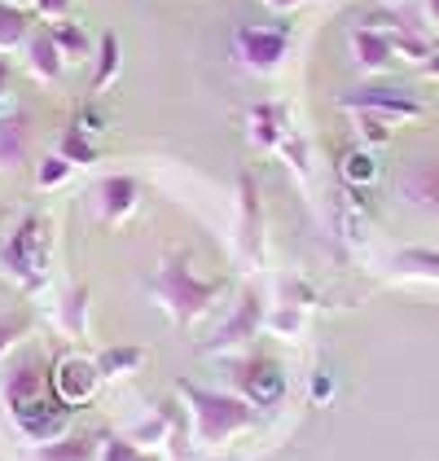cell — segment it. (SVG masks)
I'll return each mask as SVG.
<instances>
[{
	"label": "cell",
	"instance_id": "1",
	"mask_svg": "<svg viewBox=\"0 0 439 461\" xmlns=\"http://www.w3.org/2000/svg\"><path fill=\"white\" fill-rule=\"evenodd\" d=\"M4 404H9L13 426H18L36 448L62 439L67 426H71V409L58 404V395L49 387V374H44V365H40L36 356H22V360L9 369V378H4Z\"/></svg>",
	"mask_w": 439,
	"mask_h": 461
},
{
	"label": "cell",
	"instance_id": "2",
	"mask_svg": "<svg viewBox=\"0 0 439 461\" xmlns=\"http://www.w3.org/2000/svg\"><path fill=\"white\" fill-rule=\"evenodd\" d=\"M176 395L184 400V418H189V439L198 448H216L237 435H246L259 422V409H251L242 395L216 387H193V383H176Z\"/></svg>",
	"mask_w": 439,
	"mask_h": 461
},
{
	"label": "cell",
	"instance_id": "3",
	"mask_svg": "<svg viewBox=\"0 0 439 461\" xmlns=\"http://www.w3.org/2000/svg\"><path fill=\"white\" fill-rule=\"evenodd\" d=\"M220 290H224V282L198 277L193 264H189L184 255H167V259L158 264L154 282H149L154 303L172 317V325H181V330H189L193 321H202L211 312V303L220 299Z\"/></svg>",
	"mask_w": 439,
	"mask_h": 461
},
{
	"label": "cell",
	"instance_id": "4",
	"mask_svg": "<svg viewBox=\"0 0 439 461\" xmlns=\"http://www.w3.org/2000/svg\"><path fill=\"white\" fill-rule=\"evenodd\" d=\"M49 259H53V224L31 212L0 242V277L27 294H40L49 285Z\"/></svg>",
	"mask_w": 439,
	"mask_h": 461
},
{
	"label": "cell",
	"instance_id": "5",
	"mask_svg": "<svg viewBox=\"0 0 439 461\" xmlns=\"http://www.w3.org/2000/svg\"><path fill=\"white\" fill-rule=\"evenodd\" d=\"M233 58L251 75H277L291 58V27H237Z\"/></svg>",
	"mask_w": 439,
	"mask_h": 461
},
{
	"label": "cell",
	"instance_id": "6",
	"mask_svg": "<svg viewBox=\"0 0 439 461\" xmlns=\"http://www.w3.org/2000/svg\"><path fill=\"white\" fill-rule=\"evenodd\" d=\"M233 383H237V395L251 409H273V404L286 400V369L273 356H242V360H233Z\"/></svg>",
	"mask_w": 439,
	"mask_h": 461
},
{
	"label": "cell",
	"instance_id": "7",
	"mask_svg": "<svg viewBox=\"0 0 439 461\" xmlns=\"http://www.w3.org/2000/svg\"><path fill=\"white\" fill-rule=\"evenodd\" d=\"M338 106L352 110V114H378L387 123H404V119H417L422 114V102L408 93V88H396V84H361V88H347L338 97Z\"/></svg>",
	"mask_w": 439,
	"mask_h": 461
},
{
	"label": "cell",
	"instance_id": "8",
	"mask_svg": "<svg viewBox=\"0 0 439 461\" xmlns=\"http://www.w3.org/2000/svg\"><path fill=\"white\" fill-rule=\"evenodd\" d=\"M49 387H53V395H58V404L62 409H84L93 395H97V387H102V374H97V360H88V356H58L53 360V369H49Z\"/></svg>",
	"mask_w": 439,
	"mask_h": 461
},
{
	"label": "cell",
	"instance_id": "9",
	"mask_svg": "<svg viewBox=\"0 0 439 461\" xmlns=\"http://www.w3.org/2000/svg\"><path fill=\"white\" fill-rule=\"evenodd\" d=\"M259 330H264V303H259L255 290H246L242 299H237V308H233V317L224 321L216 330V339L202 348L207 356H228V352H242L251 339H255Z\"/></svg>",
	"mask_w": 439,
	"mask_h": 461
},
{
	"label": "cell",
	"instance_id": "10",
	"mask_svg": "<svg viewBox=\"0 0 439 461\" xmlns=\"http://www.w3.org/2000/svg\"><path fill=\"white\" fill-rule=\"evenodd\" d=\"M237 250L246 264L264 259V207H259V189L251 172L237 176Z\"/></svg>",
	"mask_w": 439,
	"mask_h": 461
},
{
	"label": "cell",
	"instance_id": "11",
	"mask_svg": "<svg viewBox=\"0 0 439 461\" xmlns=\"http://www.w3.org/2000/svg\"><path fill=\"white\" fill-rule=\"evenodd\" d=\"M31 114L27 110H4L0 114V172H18L22 163H31Z\"/></svg>",
	"mask_w": 439,
	"mask_h": 461
},
{
	"label": "cell",
	"instance_id": "12",
	"mask_svg": "<svg viewBox=\"0 0 439 461\" xmlns=\"http://www.w3.org/2000/svg\"><path fill=\"white\" fill-rule=\"evenodd\" d=\"M93 198H97V215H102V224H123L128 215H137L141 207V185L132 176H106L97 189H93Z\"/></svg>",
	"mask_w": 439,
	"mask_h": 461
},
{
	"label": "cell",
	"instance_id": "13",
	"mask_svg": "<svg viewBox=\"0 0 439 461\" xmlns=\"http://www.w3.org/2000/svg\"><path fill=\"white\" fill-rule=\"evenodd\" d=\"M396 194H400L408 207L439 212V158H426V163H404L400 176H396Z\"/></svg>",
	"mask_w": 439,
	"mask_h": 461
},
{
	"label": "cell",
	"instance_id": "14",
	"mask_svg": "<svg viewBox=\"0 0 439 461\" xmlns=\"http://www.w3.org/2000/svg\"><path fill=\"white\" fill-rule=\"evenodd\" d=\"M22 67L27 75L36 79V84H58L62 71H67V62H62V53H58V44L49 36V27H36L27 44H22Z\"/></svg>",
	"mask_w": 439,
	"mask_h": 461
},
{
	"label": "cell",
	"instance_id": "15",
	"mask_svg": "<svg viewBox=\"0 0 439 461\" xmlns=\"http://www.w3.org/2000/svg\"><path fill=\"white\" fill-rule=\"evenodd\" d=\"M352 58L361 71H391L396 67V44L382 36V32H369V27H352Z\"/></svg>",
	"mask_w": 439,
	"mask_h": 461
},
{
	"label": "cell",
	"instance_id": "16",
	"mask_svg": "<svg viewBox=\"0 0 439 461\" xmlns=\"http://www.w3.org/2000/svg\"><path fill=\"white\" fill-rule=\"evenodd\" d=\"M246 137H251L255 149H277L282 137H286V110L273 106V102L251 106V114H246Z\"/></svg>",
	"mask_w": 439,
	"mask_h": 461
},
{
	"label": "cell",
	"instance_id": "17",
	"mask_svg": "<svg viewBox=\"0 0 439 461\" xmlns=\"http://www.w3.org/2000/svg\"><path fill=\"white\" fill-rule=\"evenodd\" d=\"M146 348L141 343H114V348H102L97 352V374L102 383H119V378H132L141 365H146Z\"/></svg>",
	"mask_w": 439,
	"mask_h": 461
},
{
	"label": "cell",
	"instance_id": "18",
	"mask_svg": "<svg viewBox=\"0 0 439 461\" xmlns=\"http://www.w3.org/2000/svg\"><path fill=\"white\" fill-rule=\"evenodd\" d=\"M31 32H36V14L27 5L0 0V53H22Z\"/></svg>",
	"mask_w": 439,
	"mask_h": 461
},
{
	"label": "cell",
	"instance_id": "19",
	"mask_svg": "<svg viewBox=\"0 0 439 461\" xmlns=\"http://www.w3.org/2000/svg\"><path fill=\"white\" fill-rule=\"evenodd\" d=\"M44 27H49V36H53V44H58V53H62L67 67H79V62H88V58L97 53V44L88 40V32H84L79 23H71V18H62V23H44Z\"/></svg>",
	"mask_w": 439,
	"mask_h": 461
},
{
	"label": "cell",
	"instance_id": "20",
	"mask_svg": "<svg viewBox=\"0 0 439 461\" xmlns=\"http://www.w3.org/2000/svg\"><path fill=\"white\" fill-rule=\"evenodd\" d=\"M88 303H93L88 285H71V290L62 294V303H58V325H62L67 339H84V334H88Z\"/></svg>",
	"mask_w": 439,
	"mask_h": 461
},
{
	"label": "cell",
	"instance_id": "21",
	"mask_svg": "<svg viewBox=\"0 0 439 461\" xmlns=\"http://www.w3.org/2000/svg\"><path fill=\"white\" fill-rule=\"evenodd\" d=\"M93 62H97V67H93V93H106L110 84L119 79V71H123V49H119V36H114V32H102Z\"/></svg>",
	"mask_w": 439,
	"mask_h": 461
},
{
	"label": "cell",
	"instance_id": "22",
	"mask_svg": "<svg viewBox=\"0 0 439 461\" xmlns=\"http://www.w3.org/2000/svg\"><path fill=\"white\" fill-rule=\"evenodd\" d=\"M36 457L40 461H97V439H88V435H62L53 444H40Z\"/></svg>",
	"mask_w": 439,
	"mask_h": 461
},
{
	"label": "cell",
	"instance_id": "23",
	"mask_svg": "<svg viewBox=\"0 0 439 461\" xmlns=\"http://www.w3.org/2000/svg\"><path fill=\"white\" fill-rule=\"evenodd\" d=\"M391 268L400 277H417V282H435L439 285V250H400L391 259Z\"/></svg>",
	"mask_w": 439,
	"mask_h": 461
},
{
	"label": "cell",
	"instance_id": "24",
	"mask_svg": "<svg viewBox=\"0 0 439 461\" xmlns=\"http://www.w3.org/2000/svg\"><path fill=\"white\" fill-rule=\"evenodd\" d=\"M343 180L356 185V189L373 185V180H378V158H373V149H365V145L347 149V154H343Z\"/></svg>",
	"mask_w": 439,
	"mask_h": 461
},
{
	"label": "cell",
	"instance_id": "25",
	"mask_svg": "<svg viewBox=\"0 0 439 461\" xmlns=\"http://www.w3.org/2000/svg\"><path fill=\"white\" fill-rule=\"evenodd\" d=\"M71 172H75V163H67V158L53 149V154H44L36 163V189H44V194H49V189H62V185L71 180Z\"/></svg>",
	"mask_w": 439,
	"mask_h": 461
},
{
	"label": "cell",
	"instance_id": "26",
	"mask_svg": "<svg viewBox=\"0 0 439 461\" xmlns=\"http://www.w3.org/2000/svg\"><path fill=\"white\" fill-rule=\"evenodd\" d=\"M58 154L67 163H75V167H88V163H97V141L84 137V132H75V128H67L62 141H58Z\"/></svg>",
	"mask_w": 439,
	"mask_h": 461
},
{
	"label": "cell",
	"instance_id": "27",
	"mask_svg": "<svg viewBox=\"0 0 439 461\" xmlns=\"http://www.w3.org/2000/svg\"><path fill=\"white\" fill-rule=\"evenodd\" d=\"M303 325H308V321H303V308H291V303H277V312L264 317V330H273L277 339H291V343L303 334Z\"/></svg>",
	"mask_w": 439,
	"mask_h": 461
},
{
	"label": "cell",
	"instance_id": "28",
	"mask_svg": "<svg viewBox=\"0 0 439 461\" xmlns=\"http://www.w3.org/2000/svg\"><path fill=\"white\" fill-rule=\"evenodd\" d=\"M27 330H31V317H22V312H0V360L27 339Z\"/></svg>",
	"mask_w": 439,
	"mask_h": 461
},
{
	"label": "cell",
	"instance_id": "29",
	"mask_svg": "<svg viewBox=\"0 0 439 461\" xmlns=\"http://www.w3.org/2000/svg\"><path fill=\"white\" fill-rule=\"evenodd\" d=\"M146 448H137L128 435H102L97 439V461H137Z\"/></svg>",
	"mask_w": 439,
	"mask_h": 461
},
{
	"label": "cell",
	"instance_id": "30",
	"mask_svg": "<svg viewBox=\"0 0 439 461\" xmlns=\"http://www.w3.org/2000/svg\"><path fill=\"white\" fill-rule=\"evenodd\" d=\"M356 137H361V145H365V149H373V145H387V141H391V123H387V119H378V114H356Z\"/></svg>",
	"mask_w": 439,
	"mask_h": 461
},
{
	"label": "cell",
	"instance_id": "31",
	"mask_svg": "<svg viewBox=\"0 0 439 461\" xmlns=\"http://www.w3.org/2000/svg\"><path fill=\"white\" fill-rule=\"evenodd\" d=\"M277 154H282V158L294 167V176H308V145H303V137L286 132V137H282V145H277Z\"/></svg>",
	"mask_w": 439,
	"mask_h": 461
},
{
	"label": "cell",
	"instance_id": "32",
	"mask_svg": "<svg viewBox=\"0 0 439 461\" xmlns=\"http://www.w3.org/2000/svg\"><path fill=\"white\" fill-rule=\"evenodd\" d=\"M71 128H75V132H84V137H93V141H97V137L106 132V114H102L97 106H84V110H79V114L71 119Z\"/></svg>",
	"mask_w": 439,
	"mask_h": 461
},
{
	"label": "cell",
	"instance_id": "33",
	"mask_svg": "<svg viewBox=\"0 0 439 461\" xmlns=\"http://www.w3.org/2000/svg\"><path fill=\"white\" fill-rule=\"evenodd\" d=\"M75 0H31V14H36L40 23H62L67 14H71Z\"/></svg>",
	"mask_w": 439,
	"mask_h": 461
},
{
	"label": "cell",
	"instance_id": "34",
	"mask_svg": "<svg viewBox=\"0 0 439 461\" xmlns=\"http://www.w3.org/2000/svg\"><path fill=\"white\" fill-rule=\"evenodd\" d=\"M9 79H13V67H9V58L0 53V114H4V110H13V93H9Z\"/></svg>",
	"mask_w": 439,
	"mask_h": 461
},
{
	"label": "cell",
	"instance_id": "35",
	"mask_svg": "<svg viewBox=\"0 0 439 461\" xmlns=\"http://www.w3.org/2000/svg\"><path fill=\"white\" fill-rule=\"evenodd\" d=\"M329 395H334V378H329V374H317V378H312V400L326 404Z\"/></svg>",
	"mask_w": 439,
	"mask_h": 461
},
{
	"label": "cell",
	"instance_id": "36",
	"mask_svg": "<svg viewBox=\"0 0 439 461\" xmlns=\"http://www.w3.org/2000/svg\"><path fill=\"white\" fill-rule=\"evenodd\" d=\"M268 9H277V14H291V9H303V5H317V0H264Z\"/></svg>",
	"mask_w": 439,
	"mask_h": 461
},
{
	"label": "cell",
	"instance_id": "37",
	"mask_svg": "<svg viewBox=\"0 0 439 461\" xmlns=\"http://www.w3.org/2000/svg\"><path fill=\"white\" fill-rule=\"evenodd\" d=\"M422 75H426V79H439V53H431V58L422 62Z\"/></svg>",
	"mask_w": 439,
	"mask_h": 461
},
{
	"label": "cell",
	"instance_id": "38",
	"mask_svg": "<svg viewBox=\"0 0 439 461\" xmlns=\"http://www.w3.org/2000/svg\"><path fill=\"white\" fill-rule=\"evenodd\" d=\"M426 9H431V18H435V27H439V0H426Z\"/></svg>",
	"mask_w": 439,
	"mask_h": 461
},
{
	"label": "cell",
	"instance_id": "39",
	"mask_svg": "<svg viewBox=\"0 0 439 461\" xmlns=\"http://www.w3.org/2000/svg\"><path fill=\"white\" fill-rule=\"evenodd\" d=\"M137 461H158V457H154V453H141V457H137Z\"/></svg>",
	"mask_w": 439,
	"mask_h": 461
},
{
	"label": "cell",
	"instance_id": "40",
	"mask_svg": "<svg viewBox=\"0 0 439 461\" xmlns=\"http://www.w3.org/2000/svg\"><path fill=\"white\" fill-rule=\"evenodd\" d=\"M13 5H27V9H31V0H13Z\"/></svg>",
	"mask_w": 439,
	"mask_h": 461
}]
</instances>
